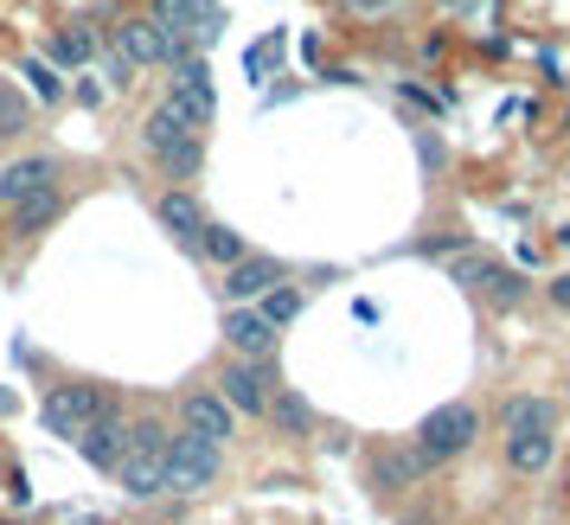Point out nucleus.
Returning a JSON list of instances; mask_svg holds the SVG:
<instances>
[{
	"label": "nucleus",
	"instance_id": "nucleus-19",
	"mask_svg": "<svg viewBox=\"0 0 570 525\" xmlns=\"http://www.w3.org/2000/svg\"><path fill=\"white\" fill-rule=\"evenodd\" d=\"M263 417L276 423L283 436H308V429H314V404H308L302 392H276V397H269V410H263Z\"/></svg>",
	"mask_w": 570,
	"mask_h": 525
},
{
	"label": "nucleus",
	"instance_id": "nucleus-26",
	"mask_svg": "<svg viewBox=\"0 0 570 525\" xmlns=\"http://www.w3.org/2000/svg\"><path fill=\"white\" fill-rule=\"evenodd\" d=\"M20 129H27V109L13 97H0V135H20Z\"/></svg>",
	"mask_w": 570,
	"mask_h": 525
},
{
	"label": "nucleus",
	"instance_id": "nucleus-16",
	"mask_svg": "<svg viewBox=\"0 0 570 525\" xmlns=\"http://www.w3.org/2000/svg\"><path fill=\"white\" fill-rule=\"evenodd\" d=\"M423 474H430V462H423L416 448H385V455L372 462V487H379V494H404Z\"/></svg>",
	"mask_w": 570,
	"mask_h": 525
},
{
	"label": "nucleus",
	"instance_id": "nucleus-12",
	"mask_svg": "<svg viewBox=\"0 0 570 525\" xmlns=\"http://www.w3.org/2000/svg\"><path fill=\"white\" fill-rule=\"evenodd\" d=\"M455 283H468V289H481L493 301V308H519V295H525V283H519L513 269H500V262L488 257H468L455 262Z\"/></svg>",
	"mask_w": 570,
	"mask_h": 525
},
{
	"label": "nucleus",
	"instance_id": "nucleus-25",
	"mask_svg": "<svg viewBox=\"0 0 570 525\" xmlns=\"http://www.w3.org/2000/svg\"><path fill=\"white\" fill-rule=\"evenodd\" d=\"M27 83H32V97H46V103H58V97H65V78H58L46 58H27Z\"/></svg>",
	"mask_w": 570,
	"mask_h": 525
},
{
	"label": "nucleus",
	"instance_id": "nucleus-11",
	"mask_svg": "<svg viewBox=\"0 0 570 525\" xmlns=\"http://www.w3.org/2000/svg\"><path fill=\"white\" fill-rule=\"evenodd\" d=\"M52 180H58L52 155H27V160H13V167H0V211L27 206L32 192H46Z\"/></svg>",
	"mask_w": 570,
	"mask_h": 525
},
{
	"label": "nucleus",
	"instance_id": "nucleus-20",
	"mask_svg": "<svg viewBox=\"0 0 570 525\" xmlns=\"http://www.w3.org/2000/svg\"><path fill=\"white\" fill-rule=\"evenodd\" d=\"M160 174L167 180H193L199 167H206V135H186V141H174V148H160Z\"/></svg>",
	"mask_w": 570,
	"mask_h": 525
},
{
	"label": "nucleus",
	"instance_id": "nucleus-14",
	"mask_svg": "<svg viewBox=\"0 0 570 525\" xmlns=\"http://www.w3.org/2000/svg\"><path fill=\"white\" fill-rule=\"evenodd\" d=\"M155 218H160V231H174V244H199L206 237V206L193 192H180V186L155 199Z\"/></svg>",
	"mask_w": 570,
	"mask_h": 525
},
{
	"label": "nucleus",
	"instance_id": "nucleus-6",
	"mask_svg": "<svg viewBox=\"0 0 570 525\" xmlns=\"http://www.w3.org/2000/svg\"><path fill=\"white\" fill-rule=\"evenodd\" d=\"M288 283V262L283 257H244V262H232L225 269V301L232 308H257L269 289H283Z\"/></svg>",
	"mask_w": 570,
	"mask_h": 525
},
{
	"label": "nucleus",
	"instance_id": "nucleus-5",
	"mask_svg": "<svg viewBox=\"0 0 570 525\" xmlns=\"http://www.w3.org/2000/svg\"><path fill=\"white\" fill-rule=\"evenodd\" d=\"M97 410H104V392H97V385H58V392L39 404V423H46L52 436H71V443H78L83 429L97 423Z\"/></svg>",
	"mask_w": 570,
	"mask_h": 525
},
{
	"label": "nucleus",
	"instance_id": "nucleus-15",
	"mask_svg": "<svg viewBox=\"0 0 570 525\" xmlns=\"http://www.w3.org/2000/svg\"><path fill=\"white\" fill-rule=\"evenodd\" d=\"M186 135H206L193 116H186L174 97H160L155 109H148V122H141V141H148V155H160V148H174V141H186Z\"/></svg>",
	"mask_w": 570,
	"mask_h": 525
},
{
	"label": "nucleus",
	"instance_id": "nucleus-13",
	"mask_svg": "<svg viewBox=\"0 0 570 525\" xmlns=\"http://www.w3.org/2000/svg\"><path fill=\"white\" fill-rule=\"evenodd\" d=\"M225 346H232L237 359H276V327L257 308H232L225 315Z\"/></svg>",
	"mask_w": 570,
	"mask_h": 525
},
{
	"label": "nucleus",
	"instance_id": "nucleus-24",
	"mask_svg": "<svg viewBox=\"0 0 570 525\" xmlns=\"http://www.w3.org/2000/svg\"><path fill=\"white\" fill-rule=\"evenodd\" d=\"M167 443H174V436H167V429H160L155 417L129 423V448H135V455H167Z\"/></svg>",
	"mask_w": 570,
	"mask_h": 525
},
{
	"label": "nucleus",
	"instance_id": "nucleus-3",
	"mask_svg": "<svg viewBox=\"0 0 570 525\" xmlns=\"http://www.w3.org/2000/svg\"><path fill=\"white\" fill-rule=\"evenodd\" d=\"M276 392H283V378H276L269 359H232L225 378H218V397L232 404V417H237V410H244V417H263Z\"/></svg>",
	"mask_w": 570,
	"mask_h": 525
},
{
	"label": "nucleus",
	"instance_id": "nucleus-27",
	"mask_svg": "<svg viewBox=\"0 0 570 525\" xmlns=\"http://www.w3.org/2000/svg\"><path fill=\"white\" fill-rule=\"evenodd\" d=\"M269 65H276V39H269V46H257V52H250V78H263Z\"/></svg>",
	"mask_w": 570,
	"mask_h": 525
},
{
	"label": "nucleus",
	"instance_id": "nucleus-17",
	"mask_svg": "<svg viewBox=\"0 0 570 525\" xmlns=\"http://www.w3.org/2000/svg\"><path fill=\"white\" fill-rule=\"evenodd\" d=\"M116 481H122V494H135V499H155V494H167V455H122L116 462Z\"/></svg>",
	"mask_w": 570,
	"mask_h": 525
},
{
	"label": "nucleus",
	"instance_id": "nucleus-2",
	"mask_svg": "<svg viewBox=\"0 0 570 525\" xmlns=\"http://www.w3.org/2000/svg\"><path fill=\"white\" fill-rule=\"evenodd\" d=\"M474 436H481V410L474 404H436L430 417L416 423V455L436 468V462H455L462 448H474Z\"/></svg>",
	"mask_w": 570,
	"mask_h": 525
},
{
	"label": "nucleus",
	"instance_id": "nucleus-9",
	"mask_svg": "<svg viewBox=\"0 0 570 525\" xmlns=\"http://www.w3.org/2000/svg\"><path fill=\"white\" fill-rule=\"evenodd\" d=\"M167 97H174V103H180L186 116H193V122L206 129L212 116H218V90H212L206 58H193V52H186L180 65H174V90H167Z\"/></svg>",
	"mask_w": 570,
	"mask_h": 525
},
{
	"label": "nucleus",
	"instance_id": "nucleus-1",
	"mask_svg": "<svg viewBox=\"0 0 570 525\" xmlns=\"http://www.w3.org/2000/svg\"><path fill=\"white\" fill-rule=\"evenodd\" d=\"M500 443L513 474H544L558 455V404L551 397H507L500 410Z\"/></svg>",
	"mask_w": 570,
	"mask_h": 525
},
{
	"label": "nucleus",
	"instance_id": "nucleus-30",
	"mask_svg": "<svg viewBox=\"0 0 570 525\" xmlns=\"http://www.w3.org/2000/svg\"><path fill=\"white\" fill-rule=\"evenodd\" d=\"M360 7H379V0H360Z\"/></svg>",
	"mask_w": 570,
	"mask_h": 525
},
{
	"label": "nucleus",
	"instance_id": "nucleus-23",
	"mask_svg": "<svg viewBox=\"0 0 570 525\" xmlns=\"http://www.w3.org/2000/svg\"><path fill=\"white\" fill-rule=\"evenodd\" d=\"M90 58V27H65L52 39V65H83Z\"/></svg>",
	"mask_w": 570,
	"mask_h": 525
},
{
	"label": "nucleus",
	"instance_id": "nucleus-8",
	"mask_svg": "<svg viewBox=\"0 0 570 525\" xmlns=\"http://www.w3.org/2000/svg\"><path fill=\"white\" fill-rule=\"evenodd\" d=\"M116 52L129 58V65H180V46L167 39V27L160 20H122L116 27Z\"/></svg>",
	"mask_w": 570,
	"mask_h": 525
},
{
	"label": "nucleus",
	"instance_id": "nucleus-4",
	"mask_svg": "<svg viewBox=\"0 0 570 525\" xmlns=\"http://www.w3.org/2000/svg\"><path fill=\"white\" fill-rule=\"evenodd\" d=\"M218 462H225V448H212L180 429L167 443V494H206L212 481H218Z\"/></svg>",
	"mask_w": 570,
	"mask_h": 525
},
{
	"label": "nucleus",
	"instance_id": "nucleus-22",
	"mask_svg": "<svg viewBox=\"0 0 570 525\" xmlns=\"http://www.w3.org/2000/svg\"><path fill=\"white\" fill-rule=\"evenodd\" d=\"M257 315L269 320V327H276V334H283L288 320L302 315V289H288V283H283V289H269V295H263V301H257Z\"/></svg>",
	"mask_w": 570,
	"mask_h": 525
},
{
	"label": "nucleus",
	"instance_id": "nucleus-10",
	"mask_svg": "<svg viewBox=\"0 0 570 525\" xmlns=\"http://www.w3.org/2000/svg\"><path fill=\"white\" fill-rule=\"evenodd\" d=\"M180 417H186V436H199V443H212V448H225L232 443V404L218 392H186L180 397Z\"/></svg>",
	"mask_w": 570,
	"mask_h": 525
},
{
	"label": "nucleus",
	"instance_id": "nucleus-21",
	"mask_svg": "<svg viewBox=\"0 0 570 525\" xmlns=\"http://www.w3.org/2000/svg\"><path fill=\"white\" fill-rule=\"evenodd\" d=\"M199 250H206L212 262H225V269L250 257V250H244V237H237L232 225H206V237H199Z\"/></svg>",
	"mask_w": 570,
	"mask_h": 525
},
{
	"label": "nucleus",
	"instance_id": "nucleus-28",
	"mask_svg": "<svg viewBox=\"0 0 570 525\" xmlns=\"http://www.w3.org/2000/svg\"><path fill=\"white\" fill-rule=\"evenodd\" d=\"M551 301H558V308H570V276H558V283H551Z\"/></svg>",
	"mask_w": 570,
	"mask_h": 525
},
{
	"label": "nucleus",
	"instance_id": "nucleus-7",
	"mask_svg": "<svg viewBox=\"0 0 570 525\" xmlns=\"http://www.w3.org/2000/svg\"><path fill=\"white\" fill-rule=\"evenodd\" d=\"M78 455L90 462V468L116 474V462L129 455V423H122V410H116V404H104V410H97V423L78 436Z\"/></svg>",
	"mask_w": 570,
	"mask_h": 525
},
{
	"label": "nucleus",
	"instance_id": "nucleus-29",
	"mask_svg": "<svg viewBox=\"0 0 570 525\" xmlns=\"http://www.w3.org/2000/svg\"><path fill=\"white\" fill-rule=\"evenodd\" d=\"M186 7H199V13H212V7H218V0H186Z\"/></svg>",
	"mask_w": 570,
	"mask_h": 525
},
{
	"label": "nucleus",
	"instance_id": "nucleus-18",
	"mask_svg": "<svg viewBox=\"0 0 570 525\" xmlns=\"http://www.w3.org/2000/svg\"><path fill=\"white\" fill-rule=\"evenodd\" d=\"M58 218H65V192H58V186H46V192H32L27 206H13V211H7L13 237H39L46 225H58Z\"/></svg>",
	"mask_w": 570,
	"mask_h": 525
}]
</instances>
